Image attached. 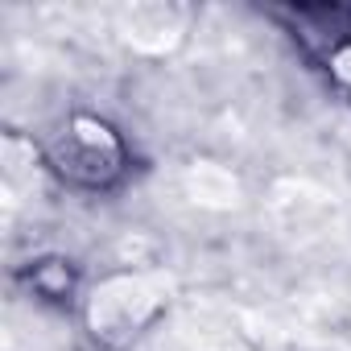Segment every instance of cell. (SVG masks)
<instances>
[{"instance_id":"cell-1","label":"cell","mask_w":351,"mask_h":351,"mask_svg":"<svg viewBox=\"0 0 351 351\" xmlns=\"http://www.w3.org/2000/svg\"><path fill=\"white\" fill-rule=\"evenodd\" d=\"M120 153H116V141L108 136V128L91 124V120H79L75 132H66L62 141V153H58V169L71 173L79 182H104L108 173L116 169Z\"/></svg>"},{"instance_id":"cell-2","label":"cell","mask_w":351,"mask_h":351,"mask_svg":"<svg viewBox=\"0 0 351 351\" xmlns=\"http://www.w3.org/2000/svg\"><path fill=\"white\" fill-rule=\"evenodd\" d=\"M318 54H322V62H326V71L335 79L351 83V17H347L343 29H335V38H322V50Z\"/></svg>"}]
</instances>
